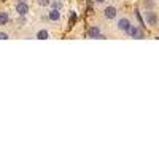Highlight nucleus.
I'll list each match as a JSON object with an SVG mask.
<instances>
[{"label": "nucleus", "mask_w": 159, "mask_h": 159, "mask_svg": "<svg viewBox=\"0 0 159 159\" xmlns=\"http://www.w3.org/2000/svg\"><path fill=\"white\" fill-rule=\"evenodd\" d=\"M145 21H146L148 26H156V24H158V16H156V13L151 11V10H148L146 13H145Z\"/></svg>", "instance_id": "nucleus-1"}, {"label": "nucleus", "mask_w": 159, "mask_h": 159, "mask_svg": "<svg viewBox=\"0 0 159 159\" xmlns=\"http://www.w3.org/2000/svg\"><path fill=\"white\" fill-rule=\"evenodd\" d=\"M127 34L132 37V38H143V32L137 26H130V29L127 30Z\"/></svg>", "instance_id": "nucleus-2"}, {"label": "nucleus", "mask_w": 159, "mask_h": 159, "mask_svg": "<svg viewBox=\"0 0 159 159\" xmlns=\"http://www.w3.org/2000/svg\"><path fill=\"white\" fill-rule=\"evenodd\" d=\"M118 29L121 32H127L130 29V21L127 19V18H121V19L118 21Z\"/></svg>", "instance_id": "nucleus-3"}, {"label": "nucleus", "mask_w": 159, "mask_h": 159, "mask_svg": "<svg viewBox=\"0 0 159 159\" xmlns=\"http://www.w3.org/2000/svg\"><path fill=\"white\" fill-rule=\"evenodd\" d=\"M88 37L89 38H100V29L97 26H92L88 29Z\"/></svg>", "instance_id": "nucleus-4"}, {"label": "nucleus", "mask_w": 159, "mask_h": 159, "mask_svg": "<svg viewBox=\"0 0 159 159\" xmlns=\"http://www.w3.org/2000/svg\"><path fill=\"white\" fill-rule=\"evenodd\" d=\"M104 13H105V18H107V19H115L116 15H118V11H116L115 7H107Z\"/></svg>", "instance_id": "nucleus-5"}, {"label": "nucleus", "mask_w": 159, "mask_h": 159, "mask_svg": "<svg viewBox=\"0 0 159 159\" xmlns=\"http://www.w3.org/2000/svg\"><path fill=\"white\" fill-rule=\"evenodd\" d=\"M16 11L19 13L21 16H24V15H27V13H29V7H27V3L21 2V3H18V5H16Z\"/></svg>", "instance_id": "nucleus-6"}, {"label": "nucleus", "mask_w": 159, "mask_h": 159, "mask_svg": "<svg viewBox=\"0 0 159 159\" xmlns=\"http://www.w3.org/2000/svg\"><path fill=\"white\" fill-rule=\"evenodd\" d=\"M49 19L51 21H59L60 19V11L56 10V8H54V10H51L49 11Z\"/></svg>", "instance_id": "nucleus-7"}, {"label": "nucleus", "mask_w": 159, "mask_h": 159, "mask_svg": "<svg viewBox=\"0 0 159 159\" xmlns=\"http://www.w3.org/2000/svg\"><path fill=\"white\" fill-rule=\"evenodd\" d=\"M37 38H38V40H46V38H49V32L45 30V29L38 30V34H37Z\"/></svg>", "instance_id": "nucleus-8"}, {"label": "nucleus", "mask_w": 159, "mask_h": 159, "mask_svg": "<svg viewBox=\"0 0 159 159\" xmlns=\"http://www.w3.org/2000/svg\"><path fill=\"white\" fill-rule=\"evenodd\" d=\"M8 21H10V18H8V13L2 11V13H0V26H5Z\"/></svg>", "instance_id": "nucleus-9"}, {"label": "nucleus", "mask_w": 159, "mask_h": 159, "mask_svg": "<svg viewBox=\"0 0 159 159\" xmlns=\"http://www.w3.org/2000/svg\"><path fill=\"white\" fill-rule=\"evenodd\" d=\"M38 2V5H41V7H48L49 5V0H37Z\"/></svg>", "instance_id": "nucleus-10"}, {"label": "nucleus", "mask_w": 159, "mask_h": 159, "mask_svg": "<svg viewBox=\"0 0 159 159\" xmlns=\"http://www.w3.org/2000/svg\"><path fill=\"white\" fill-rule=\"evenodd\" d=\"M145 7H146L148 10H149V8H153V7H154V3L151 2V0H146V2H145Z\"/></svg>", "instance_id": "nucleus-11"}, {"label": "nucleus", "mask_w": 159, "mask_h": 159, "mask_svg": "<svg viewBox=\"0 0 159 159\" xmlns=\"http://www.w3.org/2000/svg\"><path fill=\"white\" fill-rule=\"evenodd\" d=\"M53 8L59 10V8H62V5H60V2H54V3H53Z\"/></svg>", "instance_id": "nucleus-12"}, {"label": "nucleus", "mask_w": 159, "mask_h": 159, "mask_svg": "<svg viewBox=\"0 0 159 159\" xmlns=\"http://www.w3.org/2000/svg\"><path fill=\"white\" fill-rule=\"evenodd\" d=\"M8 38V34H5V32H0V40H7Z\"/></svg>", "instance_id": "nucleus-13"}, {"label": "nucleus", "mask_w": 159, "mask_h": 159, "mask_svg": "<svg viewBox=\"0 0 159 159\" xmlns=\"http://www.w3.org/2000/svg\"><path fill=\"white\" fill-rule=\"evenodd\" d=\"M75 19H77V15L72 13V16H70V22H75Z\"/></svg>", "instance_id": "nucleus-14"}, {"label": "nucleus", "mask_w": 159, "mask_h": 159, "mask_svg": "<svg viewBox=\"0 0 159 159\" xmlns=\"http://www.w3.org/2000/svg\"><path fill=\"white\" fill-rule=\"evenodd\" d=\"M94 2H96V3H104L105 0H94Z\"/></svg>", "instance_id": "nucleus-15"}]
</instances>
